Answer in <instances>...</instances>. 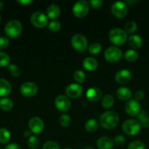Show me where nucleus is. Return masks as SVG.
I'll list each match as a JSON object with an SVG mask.
<instances>
[{
  "label": "nucleus",
  "instance_id": "1",
  "mask_svg": "<svg viewBox=\"0 0 149 149\" xmlns=\"http://www.w3.org/2000/svg\"><path fill=\"white\" fill-rule=\"evenodd\" d=\"M119 122V116L116 112L109 111L102 113L100 116L99 122L104 128L110 130L115 127Z\"/></svg>",
  "mask_w": 149,
  "mask_h": 149
},
{
  "label": "nucleus",
  "instance_id": "2",
  "mask_svg": "<svg viewBox=\"0 0 149 149\" xmlns=\"http://www.w3.org/2000/svg\"><path fill=\"white\" fill-rule=\"evenodd\" d=\"M109 39L113 45L120 46V45H124L127 42V33L125 31L120 28H114L110 31Z\"/></svg>",
  "mask_w": 149,
  "mask_h": 149
},
{
  "label": "nucleus",
  "instance_id": "3",
  "mask_svg": "<svg viewBox=\"0 0 149 149\" xmlns=\"http://www.w3.org/2000/svg\"><path fill=\"white\" fill-rule=\"evenodd\" d=\"M22 24L17 20H10L4 27L5 33L10 38L18 37L22 31Z\"/></svg>",
  "mask_w": 149,
  "mask_h": 149
},
{
  "label": "nucleus",
  "instance_id": "4",
  "mask_svg": "<svg viewBox=\"0 0 149 149\" xmlns=\"http://www.w3.org/2000/svg\"><path fill=\"white\" fill-rule=\"evenodd\" d=\"M140 124L137 119H127L123 123V131L128 135H135L140 132Z\"/></svg>",
  "mask_w": 149,
  "mask_h": 149
},
{
  "label": "nucleus",
  "instance_id": "5",
  "mask_svg": "<svg viewBox=\"0 0 149 149\" xmlns=\"http://www.w3.org/2000/svg\"><path fill=\"white\" fill-rule=\"evenodd\" d=\"M111 11L113 15L118 18H122L128 13V6L125 1H118L112 4Z\"/></svg>",
  "mask_w": 149,
  "mask_h": 149
},
{
  "label": "nucleus",
  "instance_id": "6",
  "mask_svg": "<svg viewBox=\"0 0 149 149\" xmlns=\"http://www.w3.org/2000/svg\"><path fill=\"white\" fill-rule=\"evenodd\" d=\"M89 11V3L85 0L77 1L72 7V13L77 17H83Z\"/></svg>",
  "mask_w": 149,
  "mask_h": 149
},
{
  "label": "nucleus",
  "instance_id": "7",
  "mask_svg": "<svg viewBox=\"0 0 149 149\" xmlns=\"http://www.w3.org/2000/svg\"><path fill=\"white\" fill-rule=\"evenodd\" d=\"M71 44L73 48L77 51H85L88 47L87 39L80 33H77L72 36Z\"/></svg>",
  "mask_w": 149,
  "mask_h": 149
},
{
  "label": "nucleus",
  "instance_id": "8",
  "mask_svg": "<svg viewBox=\"0 0 149 149\" xmlns=\"http://www.w3.org/2000/svg\"><path fill=\"white\" fill-rule=\"evenodd\" d=\"M32 25L37 28H43L48 23V17L42 12L37 11L34 13L30 17Z\"/></svg>",
  "mask_w": 149,
  "mask_h": 149
},
{
  "label": "nucleus",
  "instance_id": "9",
  "mask_svg": "<svg viewBox=\"0 0 149 149\" xmlns=\"http://www.w3.org/2000/svg\"><path fill=\"white\" fill-rule=\"evenodd\" d=\"M105 58L110 63H115L119 61L122 57V52L117 47H110L105 50Z\"/></svg>",
  "mask_w": 149,
  "mask_h": 149
},
{
  "label": "nucleus",
  "instance_id": "10",
  "mask_svg": "<svg viewBox=\"0 0 149 149\" xmlns=\"http://www.w3.org/2000/svg\"><path fill=\"white\" fill-rule=\"evenodd\" d=\"M125 110L127 114L131 116H138L139 113L141 111L140 105L137 100L135 99H129L127 100L125 105Z\"/></svg>",
  "mask_w": 149,
  "mask_h": 149
},
{
  "label": "nucleus",
  "instance_id": "11",
  "mask_svg": "<svg viewBox=\"0 0 149 149\" xmlns=\"http://www.w3.org/2000/svg\"><path fill=\"white\" fill-rule=\"evenodd\" d=\"M45 124L42 119L38 116L31 118L29 122V127L31 132L34 134H39L43 131Z\"/></svg>",
  "mask_w": 149,
  "mask_h": 149
},
{
  "label": "nucleus",
  "instance_id": "12",
  "mask_svg": "<svg viewBox=\"0 0 149 149\" xmlns=\"http://www.w3.org/2000/svg\"><path fill=\"white\" fill-rule=\"evenodd\" d=\"M38 91V87L35 83L27 81L20 86V92L25 97H32L35 95Z\"/></svg>",
  "mask_w": 149,
  "mask_h": 149
},
{
  "label": "nucleus",
  "instance_id": "13",
  "mask_svg": "<svg viewBox=\"0 0 149 149\" xmlns=\"http://www.w3.org/2000/svg\"><path fill=\"white\" fill-rule=\"evenodd\" d=\"M55 106L59 111H67L71 106V101L67 96L60 95L56 97Z\"/></svg>",
  "mask_w": 149,
  "mask_h": 149
},
{
  "label": "nucleus",
  "instance_id": "14",
  "mask_svg": "<svg viewBox=\"0 0 149 149\" xmlns=\"http://www.w3.org/2000/svg\"><path fill=\"white\" fill-rule=\"evenodd\" d=\"M83 93V87L79 84H70L66 88V94L70 98H77Z\"/></svg>",
  "mask_w": 149,
  "mask_h": 149
},
{
  "label": "nucleus",
  "instance_id": "15",
  "mask_svg": "<svg viewBox=\"0 0 149 149\" xmlns=\"http://www.w3.org/2000/svg\"><path fill=\"white\" fill-rule=\"evenodd\" d=\"M115 79L119 84H126L129 82L131 79V72L128 69L119 70L115 74Z\"/></svg>",
  "mask_w": 149,
  "mask_h": 149
},
{
  "label": "nucleus",
  "instance_id": "16",
  "mask_svg": "<svg viewBox=\"0 0 149 149\" xmlns=\"http://www.w3.org/2000/svg\"><path fill=\"white\" fill-rule=\"evenodd\" d=\"M102 90L96 87H91L87 90L86 93V97L91 102H97L102 97Z\"/></svg>",
  "mask_w": 149,
  "mask_h": 149
},
{
  "label": "nucleus",
  "instance_id": "17",
  "mask_svg": "<svg viewBox=\"0 0 149 149\" xmlns=\"http://www.w3.org/2000/svg\"><path fill=\"white\" fill-rule=\"evenodd\" d=\"M113 145V141L109 137H101L96 141V146L99 149H112Z\"/></svg>",
  "mask_w": 149,
  "mask_h": 149
},
{
  "label": "nucleus",
  "instance_id": "18",
  "mask_svg": "<svg viewBox=\"0 0 149 149\" xmlns=\"http://www.w3.org/2000/svg\"><path fill=\"white\" fill-rule=\"evenodd\" d=\"M127 41L129 45L133 49H138L143 45V39L137 34H132L129 36Z\"/></svg>",
  "mask_w": 149,
  "mask_h": 149
},
{
  "label": "nucleus",
  "instance_id": "19",
  "mask_svg": "<svg viewBox=\"0 0 149 149\" xmlns=\"http://www.w3.org/2000/svg\"><path fill=\"white\" fill-rule=\"evenodd\" d=\"M12 90L11 84L7 80L0 79V96L5 97L8 95Z\"/></svg>",
  "mask_w": 149,
  "mask_h": 149
},
{
  "label": "nucleus",
  "instance_id": "20",
  "mask_svg": "<svg viewBox=\"0 0 149 149\" xmlns=\"http://www.w3.org/2000/svg\"><path fill=\"white\" fill-rule=\"evenodd\" d=\"M60 12H61V10H60L59 7H58L57 4H51V5L48 6V7L47 8V16H48L49 18H51V20H54L59 16Z\"/></svg>",
  "mask_w": 149,
  "mask_h": 149
},
{
  "label": "nucleus",
  "instance_id": "21",
  "mask_svg": "<svg viewBox=\"0 0 149 149\" xmlns=\"http://www.w3.org/2000/svg\"><path fill=\"white\" fill-rule=\"evenodd\" d=\"M83 67L89 71H94L98 67V61L92 57H88L83 60Z\"/></svg>",
  "mask_w": 149,
  "mask_h": 149
},
{
  "label": "nucleus",
  "instance_id": "22",
  "mask_svg": "<svg viewBox=\"0 0 149 149\" xmlns=\"http://www.w3.org/2000/svg\"><path fill=\"white\" fill-rule=\"evenodd\" d=\"M116 96L121 100H129L131 96V91L126 87H120L117 90Z\"/></svg>",
  "mask_w": 149,
  "mask_h": 149
},
{
  "label": "nucleus",
  "instance_id": "23",
  "mask_svg": "<svg viewBox=\"0 0 149 149\" xmlns=\"http://www.w3.org/2000/svg\"><path fill=\"white\" fill-rule=\"evenodd\" d=\"M137 118H138V121L140 124V126L143 127L145 128L149 127V116H148L146 111H140Z\"/></svg>",
  "mask_w": 149,
  "mask_h": 149
},
{
  "label": "nucleus",
  "instance_id": "24",
  "mask_svg": "<svg viewBox=\"0 0 149 149\" xmlns=\"http://www.w3.org/2000/svg\"><path fill=\"white\" fill-rule=\"evenodd\" d=\"M114 103V99L111 95H105L102 98V106L104 109H108L112 106Z\"/></svg>",
  "mask_w": 149,
  "mask_h": 149
},
{
  "label": "nucleus",
  "instance_id": "25",
  "mask_svg": "<svg viewBox=\"0 0 149 149\" xmlns=\"http://www.w3.org/2000/svg\"><path fill=\"white\" fill-rule=\"evenodd\" d=\"M11 135L10 132L7 128L2 127L0 129V143L2 144H5L10 141Z\"/></svg>",
  "mask_w": 149,
  "mask_h": 149
},
{
  "label": "nucleus",
  "instance_id": "26",
  "mask_svg": "<svg viewBox=\"0 0 149 149\" xmlns=\"http://www.w3.org/2000/svg\"><path fill=\"white\" fill-rule=\"evenodd\" d=\"M98 127H99V123L98 121L94 119H91L88 120L85 124V128L88 132H94L97 130Z\"/></svg>",
  "mask_w": 149,
  "mask_h": 149
},
{
  "label": "nucleus",
  "instance_id": "27",
  "mask_svg": "<svg viewBox=\"0 0 149 149\" xmlns=\"http://www.w3.org/2000/svg\"><path fill=\"white\" fill-rule=\"evenodd\" d=\"M13 102L11 99L7 98V97H4V98L0 100V108L2 110L10 111L13 109Z\"/></svg>",
  "mask_w": 149,
  "mask_h": 149
},
{
  "label": "nucleus",
  "instance_id": "28",
  "mask_svg": "<svg viewBox=\"0 0 149 149\" xmlns=\"http://www.w3.org/2000/svg\"><path fill=\"white\" fill-rule=\"evenodd\" d=\"M138 52L137 51L134 50V49H129V50L126 51L124 53V58L127 61L132 62V61H136L138 58Z\"/></svg>",
  "mask_w": 149,
  "mask_h": 149
},
{
  "label": "nucleus",
  "instance_id": "29",
  "mask_svg": "<svg viewBox=\"0 0 149 149\" xmlns=\"http://www.w3.org/2000/svg\"><path fill=\"white\" fill-rule=\"evenodd\" d=\"M88 49H89V53L92 54V55H96L102 50V45L99 42H93L89 45Z\"/></svg>",
  "mask_w": 149,
  "mask_h": 149
},
{
  "label": "nucleus",
  "instance_id": "30",
  "mask_svg": "<svg viewBox=\"0 0 149 149\" xmlns=\"http://www.w3.org/2000/svg\"><path fill=\"white\" fill-rule=\"evenodd\" d=\"M72 122V119L69 115L66 114V113H63L61 115L59 118V123L63 127H67L70 125Z\"/></svg>",
  "mask_w": 149,
  "mask_h": 149
},
{
  "label": "nucleus",
  "instance_id": "31",
  "mask_svg": "<svg viewBox=\"0 0 149 149\" xmlns=\"http://www.w3.org/2000/svg\"><path fill=\"white\" fill-rule=\"evenodd\" d=\"M73 78L77 82L81 84L86 79V74L81 70H77V71H74V74H73Z\"/></svg>",
  "mask_w": 149,
  "mask_h": 149
},
{
  "label": "nucleus",
  "instance_id": "32",
  "mask_svg": "<svg viewBox=\"0 0 149 149\" xmlns=\"http://www.w3.org/2000/svg\"><path fill=\"white\" fill-rule=\"evenodd\" d=\"M28 146L32 149H36L39 147V141L36 136L32 135L28 140Z\"/></svg>",
  "mask_w": 149,
  "mask_h": 149
},
{
  "label": "nucleus",
  "instance_id": "33",
  "mask_svg": "<svg viewBox=\"0 0 149 149\" xmlns=\"http://www.w3.org/2000/svg\"><path fill=\"white\" fill-rule=\"evenodd\" d=\"M137 29V24L134 21H129L126 23L124 26V31L126 33H131L135 31Z\"/></svg>",
  "mask_w": 149,
  "mask_h": 149
},
{
  "label": "nucleus",
  "instance_id": "34",
  "mask_svg": "<svg viewBox=\"0 0 149 149\" xmlns=\"http://www.w3.org/2000/svg\"><path fill=\"white\" fill-rule=\"evenodd\" d=\"M10 63V56L5 52H0V66H8Z\"/></svg>",
  "mask_w": 149,
  "mask_h": 149
},
{
  "label": "nucleus",
  "instance_id": "35",
  "mask_svg": "<svg viewBox=\"0 0 149 149\" xmlns=\"http://www.w3.org/2000/svg\"><path fill=\"white\" fill-rule=\"evenodd\" d=\"M128 149H145V146L142 141H134L129 144Z\"/></svg>",
  "mask_w": 149,
  "mask_h": 149
},
{
  "label": "nucleus",
  "instance_id": "36",
  "mask_svg": "<svg viewBox=\"0 0 149 149\" xmlns=\"http://www.w3.org/2000/svg\"><path fill=\"white\" fill-rule=\"evenodd\" d=\"M61 23L59 21H58V20H52L48 24V29H49L50 31H51L53 32L58 31L60 30V29H61Z\"/></svg>",
  "mask_w": 149,
  "mask_h": 149
},
{
  "label": "nucleus",
  "instance_id": "37",
  "mask_svg": "<svg viewBox=\"0 0 149 149\" xmlns=\"http://www.w3.org/2000/svg\"><path fill=\"white\" fill-rule=\"evenodd\" d=\"M8 71L15 77H19L20 74V68H18V66L15 65V64H10L8 65Z\"/></svg>",
  "mask_w": 149,
  "mask_h": 149
},
{
  "label": "nucleus",
  "instance_id": "38",
  "mask_svg": "<svg viewBox=\"0 0 149 149\" xmlns=\"http://www.w3.org/2000/svg\"><path fill=\"white\" fill-rule=\"evenodd\" d=\"M42 149H60V146L56 142L49 141L44 143Z\"/></svg>",
  "mask_w": 149,
  "mask_h": 149
},
{
  "label": "nucleus",
  "instance_id": "39",
  "mask_svg": "<svg viewBox=\"0 0 149 149\" xmlns=\"http://www.w3.org/2000/svg\"><path fill=\"white\" fill-rule=\"evenodd\" d=\"M10 44L9 39L6 36H0V49H5Z\"/></svg>",
  "mask_w": 149,
  "mask_h": 149
},
{
  "label": "nucleus",
  "instance_id": "40",
  "mask_svg": "<svg viewBox=\"0 0 149 149\" xmlns=\"http://www.w3.org/2000/svg\"><path fill=\"white\" fill-rule=\"evenodd\" d=\"M113 143L117 146H121L125 143V138L121 135H118L115 136L113 140Z\"/></svg>",
  "mask_w": 149,
  "mask_h": 149
},
{
  "label": "nucleus",
  "instance_id": "41",
  "mask_svg": "<svg viewBox=\"0 0 149 149\" xmlns=\"http://www.w3.org/2000/svg\"><path fill=\"white\" fill-rule=\"evenodd\" d=\"M89 3L93 8H99L103 4V1L102 0H90Z\"/></svg>",
  "mask_w": 149,
  "mask_h": 149
},
{
  "label": "nucleus",
  "instance_id": "42",
  "mask_svg": "<svg viewBox=\"0 0 149 149\" xmlns=\"http://www.w3.org/2000/svg\"><path fill=\"white\" fill-rule=\"evenodd\" d=\"M145 97V93L142 90H137L134 94V99L137 101L143 100Z\"/></svg>",
  "mask_w": 149,
  "mask_h": 149
},
{
  "label": "nucleus",
  "instance_id": "43",
  "mask_svg": "<svg viewBox=\"0 0 149 149\" xmlns=\"http://www.w3.org/2000/svg\"><path fill=\"white\" fill-rule=\"evenodd\" d=\"M4 149H20V146L16 143H10L7 145Z\"/></svg>",
  "mask_w": 149,
  "mask_h": 149
},
{
  "label": "nucleus",
  "instance_id": "44",
  "mask_svg": "<svg viewBox=\"0 0 149 149\" xmlns=\"http://www.w3.org/2000/svg\"><path fill=\"white\" fill-rule=\"evenodd\" d=\"M17 1L18 3H20V4H23V5H28V4L33 2L32 0H18Z\"/></svg>",
  "mask_w": 149,
  "mask_h": 149
},
{
  "label": "nucleus",
  "instance_id": "45",
  "mask_svg": "<svg viewBox=\"0 0 149 149\" xmlns=\"http://www.w3.org/2000/svg\"><path fill=\"white\" fill-rule=\"evenodd\" d=\"M32 132H31V130H28L23 132V135H24V137H26V138H30V137L32 136Z\"/></svg>",
  "mask_w": 149,
  "mask_h": 149
},
{
  "label": "nucleus",
  "instance_id": "46",
  "mask_svg": "<svg viewBox=\"0 0 149 149\" xmlns=\"http://www.w3.org/2000/svg\"><path fill=\"white\" fill-rule=\"evenodd\" d=\"M137 2V1H136V0H128V1H126V3H127V4H136V3Z\"/></svg>",
  "mask_w": 149,
  "mask_h": 149
},
{
  "label": "nucleus",
  "instance_id": "47",
  "mask_svg": "<svg viewBox=\"0 0 149 149\" xmlns=\"http://www.w3.org/2000/svg\"><path fill=\"white\" fill-rule=\"evenodd\" d=\"M3 7H4V3H3L1 1H0V11L2 10Z\"/></svg>",
  "mask_w": 149,
  "mask_h": 149
},
{
  "label": "nucleus",
  "instance_id": "48",
  "mask_svg": "<svg viewBox=\"0 0 149 149\" xmlns=\"http://www.w3.org/2000/svg\"><path fill=\"white\" fill-rule=\"evenodd\" d=\"M87 149H93V148H88Z\"/></svg>",
  "mask_w": 149,
  "mask_h": 149
},
{
  "label": "nucleus",
  "instance_id": "49",
  "mask_svg": "<svg viewBox=\"0 0 149 149\" xmlns=\"http://www.w3.org/2000/svg\"><path fill=\"white\" fill-rule=\"evenodd\" d=\"M64 149H72V148H64Z\"/></svg>",
  "mask_w": 149,
  "mask_h": 149
},
{
  "label": "nucleus",
  "instance_id": "50",
  "mask_svg": "<svg viewBox=\"0 0 149 149\" xmlns=\"http://www.w3.org/2000/svg\"><path fill=\"white\" fill-rule=\"evenodd\" d=\"M0 20H1V15H0Z\"/></svg>",
  "mask_w": 149,
  "mask_h": 149
}]
</instances>
